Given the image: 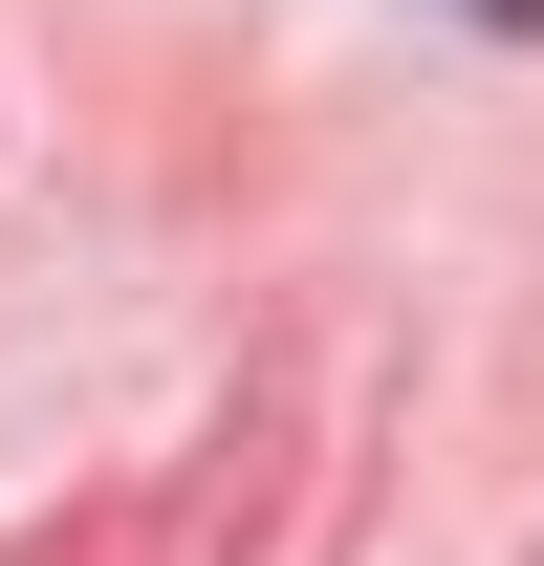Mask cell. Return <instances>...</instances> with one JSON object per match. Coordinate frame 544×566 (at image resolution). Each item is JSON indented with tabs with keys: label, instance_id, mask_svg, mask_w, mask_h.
<instances>
[{
	"label": "cell",
	"instance_id": "obj_1",
	"mask_svg": "<svg viewBox=\"0 0 544 566\" xmlns=\"http://www.w3.org/2000/svg\"><path fill=\"white\" fill-rule=\"evenodd\" d=\"M479 22H544V0H479Z\"/></svg>",
	"mask_w": 544,
	"mask_h": 566
}]
</instances>
